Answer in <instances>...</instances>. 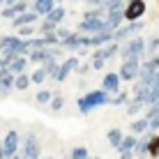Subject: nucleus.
Returning <instances> with one entry per match:
<instances>
[{"mask_svg": "<svg viewBox=\"0 0 159 159\" xmlns=\"http://www.w3.org/2000/svg\"><path fill=\"white\" fill-rule=\"evenodd\" d=\"M150 108H155V111H159V102L155 104V106H150Z\"/></svg>", "mask_w": 159, "mask_h": 159, "instance_id": "40", "label": "nucleus"}, {"mask_svg": "<svg viewBox=\"0 0 159 159\" xmlns=\"http://www.w3.org/2000/svg\"><path fill=\"white\" fill-rule=\"evenodd\" d=\"M120 56V44L116 42H111V44H106V46H102V48H95V51L90 53V58H102L104 62H111V60H116Z\"/></svg>", "mask_w": 159, "mask_h": 159, "instance_id": "10", "label": "nucleus"}, {"mask_svg": "<svg viewBox=\"0 0 159 159\" xmlns=\"http://www.w3.org/2000/svg\"><path fill=\"white\" fill-rule=\"evenodd\" d=\"M139 72H141V62H136V60L120 62V67H118V76L122 83H136L139 81Z\"/></svg>", "mask_w": 159, "mask_h": 159, "instance_id": "8", "label": "nucleus"}, {"mask_svg": "<svg viewBox=\"0 0 159 159\" xmlns=\"http://www.w3.org/2000/svg\"><path fill=\"white\" fill-rule=\"evenodd\" d=\"M90 69L92 72H104L106 69V62L102 58H90Z\"/></svg>", "mask_w": 159, "mask_h": 159, "instance_id": "33", "label": "nucleus"}, {"mask_svg": "<svg viewBox=\"0 0 159 159\" xmlns=\"http://www.w3.org/2000/svg\"><path fill=\"white\" fill-rule=\"evenodd\" d=\"M79 65H81V60L76 58V56H67V58L62 60V62H60L58 74H56V81H53V83L62 85L65 81L69 79V74H74V72H76V67H79Z\"/></svg>", "mask_w": 159, "mask_h": 159, "instance_id": "7", "label": "nucleus"}, {"mask_svg": "<svg viewBox=\"0 0 159 159\" xmlns=\"http://www.w3.org/2000/svg\"><path fill=\"white\" fill-rule=\"evenodd\" d=\"M122 139H125V131L120 127H113V129L106 131V143H108V148H113V150H118V145L122 143Z\"/></svg>", "mask_w": 159, "mask_h": 159, "instance_id": "17", "label": "nucleus"}, {"mask_svg": "<svg viewBox=\"0 0 159 159\" xmlns=\"http://www.w3.org/2000/svg\"><path fill=\"white\" fill-rule=\"evenodd\" d=\"M2 7H5V2H2V0H0V9H2Z\"/></svg>", "mask_w": 159, "mask_h": 159, "instance_id": "41", "label": "nucleus"}, {"mask_svg": "<svg viewBox=\"0 0 159 159\" xmlns=\"http://www.w3.org/2000/svg\"><path fill=\"white\" fill-rule=\"evenodd\" d=\"M28 69H30V62H28V58H14L12 62L7 65V72L12 74V76L28 74Z\"/></svg>", "mask_w": 159, "mask_h": 159, "instance_id": "14", "label": "nucleus"}, {"mask_svg": "<svg viewBox=\"0 0 159 159\" xmlns=\"http://www.w3.org/2000/svg\"><path fill=\"white\" fill-rule=\"evenodd\" d=\"M136 141H139V136H131V134H125L122 143L118 145V155H125V152H131V155H134V148H136Z\"/></svg>", "mask_w": 159, "mask_h": 159, "instance_id": "23", "label": "nucleus"}, {"mask_svg": "<svg viewBox=\"0 0 159 159\" xmlns=\"http://www.w3.org/2000/svg\"><path fill=\"white\" fill-rule=\"evenodd\" d=\"M39 16H37L35 12H25L21 16H16V19L12 21V30H19V28H25V25H37L39 23Z\"/></svg>", "mask_w": 159, "mask_h": 159, "instance_id": "13", "label": "nucleus"}, {"mask_svg": "<svg viewBox=\"0 0 159 159\" xmlns=\"http://www.w3.org/2000/svg\"><path fill=\"white\" fill-rule=\"evenodd\" d=\"M104 16L106 14H104L102 9H85V12L81 14V21H102Z\"/></svg>", "mask_w": 159, "mask_h": 159, "instance_id": "30", "label": "nucleus"}, {"mask_svg": "<svg viewBox=\"0 0 159 159\" xmlns=\"http://www.w3.org/2000/svg\"><path fill=\"white\" fill-rule=\"evenodd\" d=\"M56 5H58L56 0H32L30 2V12H35L39 19H46V16L56 9Z\"/></svg>", "mask_w": 159, "mask_h": 159, "instance_id": "11", "label": "nucleus"}, {"mask_svg": "<svg viewBox=\"0 0 159 159\" xmlns=\"http://www.w3.org/2000/svg\"><path fill=\"white\" fill-rule=\"evenodd\" d=\"M148 62L152 65V69H155V72H159V53H157V56H152V58H148Z\"/></svg>", "mask_w": 159, "mask_h": 159, "instance_id": "38", "label": "nucleus"}, {"mask_svg": "<svg viewBox=\"0 0 159 159\" xmlns=\"http://www.w3.org/2000/svg\"><path fill=\"white\" fill-rule=\"evenodd\" d=\"M28 88H30V74L14 76V90H16V92H25Z\"/></svg>", "mask_w": 159, "mask_h": 159, "instance_id": "29", "label": "nucleus"}, {"mask_svg": "<svg viewBox=\"0 0 159 159\" xmlns=\"http://www.w3.org/2000/svg\"><path fill=\"white\" fill-rule=\"evenodd\" d=\"M67 159H90V152H88L85 145H74V148H69Z\"/></svg>", "mask_w": 159, "mask_h": 159, "instance_id": "28", "label": "nucleus"}, {"mask_svg": "<svg viewBox=\"0 0 159 159\" xmlns=\"http://www.w3.org/2000/svg\"><path fill=\"white\" fill-rule=\"evenodd\" d=\"M148 157L159 159V134H155L150 139V145H148Z\"/></svg>", "mask_w": 159, "mask_h": 159, "instance_id": "31", "label": "nucleus"}, {"mask_svg": "<svg viewBox=\"0 0 159 159\" xmlns=\"http://www.w3.org/2000/svg\"><path fill=\"white\" fill-rule=\"evenodd\" d=\"M102 90L106 92V95H118V92H122V81H120L118 72H104L102 76Z\"/></svg>", "mask_w": 159, "mask_h": 159, "instance_id": "9", "label": "nucleus"}, {"mask_svg": "<svg viewBox=\"0 0 159 159\" xmlns=\"http://www.w3.org/2000/svg\"><path fill=\"white\" fill-rule=\"evenodd\" d=\"M28 74H30V85H44L48 81L44 67H32V72H28Z\"/></svg>", "mask_w": 159, "mask_h": 159, "instance_id": "24", "label": "nucleus"}, {"mask_svg": "<svg viewBox=\"0 0 159 159\" xmlns=\"http://www.w3.org/2000/svg\"><path fill=\"white\" fill-rule=\"evenodd\" d=\"M118 159H136V157H134V155H131V152H125V155H120Z\"/></svg>", "mask_w": 159, "mask_h": 159, "instance_id": "39", "label": "nucleus"}, {"mask_svg": "<svg viewBox=\"0 0 159 159\" xmlns=\"http://www.w3.org/2000/svg\"><path fill=\"white\" fill-rule=\"evenodd\" d=\"M90 159H92V157H90Z\"/></svg>", "mask_w": 159, "mask_h": 159, "instance_id": "46", "label": "nucleus"}, {"mask_svg": "<svg viewBox=\"0 0 159 159\" xmlns=\"http://www.w3.org/2000/svg\"><path fill=\"white\" fill-rule=\"evenodd\" d=\"M74 30H69V28H65V25H60V28L56 30V37H58V42H65L69 35H72Z\"/></svg>", "mask_w": 159, "mask_h": 159, "instance_id": "34", "label": "nucleus"}, {"mask_svg": "<svg viewBox=\"0 0 159 159\" xmlns=\"http://www.w3.org/2000/svg\"><path fill=\"white\" fill-rule=\"evenodd\" d=\"M19 155L23 159H42V141L35 131H25L21 136V148Z\"/></svg>", "mask_w": 159, "mask_h": 159, "instance_id": "3", "label": "nucleus"}, {"mask_svg": "<svg viewBox=\"0 0 159 159\" xmlns=\"http://www.w3.org/2000/svg\"><path fill=\"white\" fill-rule=\"evenodd\" d=\"M65 159H67V157H65Z\"/></svg>", "mask_w": 159, "mask_h": 159, "instance_id": "45", "label": "nucleus"}, {"mask_svg": "<svg viewBox=\"0 0 159 159\" xmlns=\"http://www.w3.org/2000/svg\"><path fill=\"white\" fill-rule=\"evenodd\" d=\"M76 90H79L81 95H85V92H88V81H85V79H79V83H76Z\"/></svg>", "mask_w": 159, "mask_h": 159, "instance_id": "37", "label": "nucleus"}, {"mask_svg": "<svg viewBox=\"0 0 159 159\" xmlns=\"http://www.w3.org/2000/svg\"><path fill=\"white\" fill-rule=\"evenodd\" d=\"M92 159H102V157H92Z\"/></svg>", "mask_w": 159, "mask_h": 159, "instance_id": "43", "label": "nucleus"}, {"mask_svg": "<svg viewBox=\"0 0 159 159\" xmlns=\"http://www.w3.org/2000/svg\"><path fill=\"white\" fill-rule=\"evenodd\" d=\"M65 104H67V99H65L60 92H56V95H53V99H51V104H48V111H51L53 116H58V113L65 111Z\"/></svg>", "mask_w": 159, "mask_h": 159, "instance_id": "25", "label": "nucleus"}, {"mask_svg": "<svg viewBox=\"0 0 159 159\" xmlns=\"http://www.w3.org/2000/svg\"><path fill=\"white\" fill-rule=\"evenodd\" d=\"M19 148H21V134L16 129H9L5 139H0V159H12L14 155H19Z\"/></svg>", "mask_w": 159, "mask_h": 159, "instance_id": "5", "label": "nucleus"}, {"mask_svg": "<svg viewBox=\"0 0 159 159\" xmlns=\"http://www.w3.org/2000/svg\"><path fill=\"white\" fill-rule=\"evenodd\" d=\"M67 16H69V9L65 7L62 2H58V5H56V9H53V12L48 14L44 21H48V23H53L56 28H60V25H62L65 21H67Z\"/></svg>", "mask_w": 159, "mask_h": 159, "instance_id": "12", "label": "nucleus"}, {"mask_svg": "<svg viewBox=\"0 0 159 159\" xmlns=\"http://www.w3.org/2000/svg\"><path fill=\"white\" fill-rule=\"evenodd\" d=\"M143 111H145L143 102L134 99V97H131V99H129V104H127V108H125V113H127L129 118H141V116H143Z\"/></svg>", "mask_w": 159, "mask_h": 159, "instance_id": "21", "label": "nucleus"}, {"mask_svg": "<svg viewBox=\"0 0 159 159\" xmlns=\"http://www.w3.org/2000/svg\"><path fill=\"white\" fill-rule=\"evenodd\" d=\"M120 62H129V60H136V62H143L148 60L145 56V37L139 35V37H131L129 42L120 44Z\"/></svg>", "mask_w": 159, "mask_h": 159, "instance_id": "2", "label": "nucleus"}, {"mask_svg": "<svg viewBox=\"0 0 159 159\" xmlns=\"http://www.w3.org/2000/svg\"><path fill=\"white\" fill-rule=\"evenodd\" d=\"M148 122H150V129H148V134H159V116H155L152 120H148Z\"/></svg>", "mask_w": 159, "mask_h": 159, "instance_id": "36", "label": "nucleus"}, {"mask_svg": "<svg viewBox=\"0 0 159 159\" xmlns=\"http://www.w3.org/2000/svg\"><path fill=\"white\" fill-rule=\"evenodd\" d=\"M129 99H131V97H129V92L127 90H122V92H118V95H113L111 97V106H116V108H127V104H129Z\"/></svg>", "mask_w": 159, "mask_h": 159, "instance_id": "27", "label": "nucleus"}, {"mask_svg": "<svg viewBox=\"0 0 159 159\" xmlns=\"http://www.w3.org/2000/svg\"><path fill=\"white\" fill-rule=\"evenodd\" d=\"M48 60H51V51H48V48H42V51L28 53V62L32 65V67H42V65L48 62Z\"/></svg>", "mask_w": 159, "mask_h": 159, "instance_id": "16", "label": "nucleus"}, {"mask_svg": "<svg viewBox=\"0 0 159 159\" xmlns=\"http://www.w3.org/2000/svg\"><path fill=\"white\" fill-rule=\"evenodd\" d=\"M92 69H90V60H81V65L76 67V72L74 74H79V79H88V74H90Z\"/></svg>", "mask_w": 159, "mask_h": 159, "instance_id": "32", "label": "nucleus"}, {"mask_svg": "<svg viewBox=\"0 0 159 159\" xmlns=\"http://www.w3.org/2000/svg\"><path fill=\"white\" fill-rule=\"evenodd\" d=\"M102 106H111V95H106L102 88H92L76 99V113L79 116H90L92 111H97Z\"/></svg>", "mask_w": 159, "mask_h": 159, "instance_id": "1", "label": "nucleus"}, {"mask_svg": "<svg viewBox=\"0 0 159 159\" xmlns=\"http://www.w3.org/2000/svg\"><path fill=\"white\" fill-rule=\"evenodd\" d=\"M148 129H150V122H148V120L141 116V118H134V120L129 122V131H127V134L139 136V139H141L143 134H148Z\"/></svg>", "mask_w": 159, "mask_h": 159, "instance_id": "15", "label": "nucleus"}, {"mask_svg": "<svg viewBox=\"0 0 159 159\" xmlns=\"http://www.w3.org/2000/svg\"><path fill=\"white\" fill-rule=\"evenodd\" d=\"M53 95H56V90H51V88H39V90L35 92V102L39 104V106H48L53 99Z\"/></svg>", "mask_w": 159, "mask_h": 159, "instance_id": "22", "label": "nucleus"}, {"mask_svg": "<svg viewBox=\"0 0 159 159\" xmlns=\"http://www.w3.org/2000/svg\"><path fill=\"white\" fill-rule=\"evenodd\" d=\"M150 139H152V134H143L139 141H136V148H134V157L136 159H141V157L148 159V145H150Z\"/></svg>", "mask_w": 159, "mask_h": 159, "instance_id": "18", "label": "nucleus"}, {"mask_svg": "<svg viewBox=\"0 0 159 159\" xmlns=\"http://www.w3.org/2000/svg\"><path fill=\"white\" fill-rule=\"evenodd\" d=\"M131 37H134V32H131L129 23L120 25V28H118L116 32H113V42H116V44H125V42H129Z\"/></svg>", "mask_w": 159, "mask_h": 159, "instance_id": "20", "label": "nucleus"}, {"mask_svg": "<svg viewBox=\"0 0 159 159\" xmlns=\"http://www.w3.org/2000/svg\"><path fill=\"white\" fill-rule=\"evenodd\" d=\"M0 44L7 53H12L14 58H28V46H25V39H19L14 32H7V35H0Z\"/></svg>", "mask_w": 159, "mask_h": 159, "instance_id": "4", "label": "nucleus"}, {"mask_svg": "<svg viewBox=\"0 0 159 159\" xmlns=\"http://www.w3.org/2000/svg\"><path fill=\"white\" fill-rule=\"evenodd\" d=\"M157 53H159V35H150L145 39V56L152 58V56H157Z\"/></svg>", "mask_w": 159, "mask_h": 159, "instance_id": "26", "label": "nucleus"}, {"mask_svg": "<svg viewBox=\"0 0 159 159\" xmlns=\"http://www.w3.org/2000/svg\"><path fill=\"white\" fill-rule=\"evenodd\" d=\"M141 159H145V157H141Z\"/></svg>", "mask_w": 159, "mask_h": 159, "instance_id": "44", "label": "nucleus"}, {"mask_svg": "<svg viewBox=\"0 0 159 159\" xmlns=\"http://www.w3.org/2000/svg\"><path fill=\"white\" fill-rule=\"evenodd\" d=\"M5 7H12V12L16 16L30 12V2H28V0H5Z\"/></svg>", "mask_w": 159, "mask_h": 159, "instance_id": "19", "label": "nucleus"}, {"mask_svg": "<svg viewBox=\"0 0 159 159\" xmlns=\"http://www.w3.org/2000/svg\"><path fill=\"white\" fill-rule=\"evenodd\" d=\"M145 12H148V2L145 0H127V2H125V23L143 21Z\"/></svg>", "mask_w": 159, "mask_h": 159, "instance_id": "6", "label": "nucleus"}, {"mask_svg": "<svg viewBox=\"0 0 159 159\" xmlns=\"http://www.w3.org/2000/svg\"><path fill=\"white\" fill-rule=\"evenodd\" d=\"M0 19H5V21H9V23H12V21L16 19V14L12 12V7H2V9H0Z\"/></svg>", "mask_w": 159, "mask_h": 159, "instance_id": "35", "label": "nucleus"}, {"mask_svg": "<svg viewBox=\"0 0 159 159\" xmlns=\"http://www.w3.org/2000/svg\"><path fill=\"white\" fill-rule=\"evenodd\" d=\"M42 159H56V157H42Z\"/></svg>", "mask_w": 159, "mask_h": 159, "instance_id": "42", "label": "nucleus"}]
</instances>
